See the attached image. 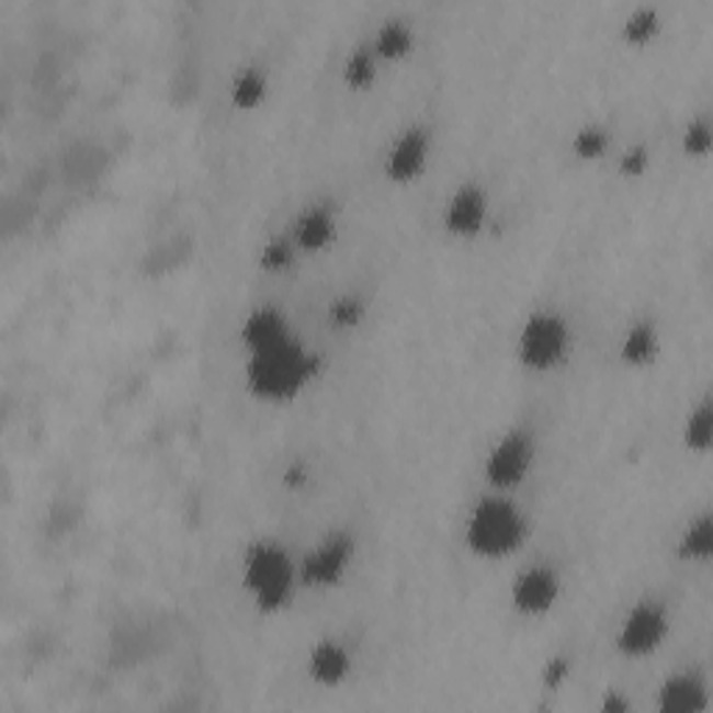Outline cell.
<instances>
[{
    "instance_id": "cb8c5ba5",
    "label": "cell",
    "mask_w": 713,
    "mask_h": 713,
    "mask_svg": "<svg viewBox=\"0 0 713 713\" xmlns=\"http://www.w3.org/2000/svg\"><path fill=\"white\" fill-rule=\"evenodd\" d=\"M327 318L340 332H351V329H356L365 320V304L356 296H340L329 304Z\"/></svg>"
},
{
    "instance_id": "5bb4252c",
    "label": "cell",
    "mask_w": 713,
    "mask_h": 713,
    "mask_svg": "<svg viewBox=\"0 0 713 713\" xmlns=\"http://www.w3.org/2000/svg\"><path fill=\"white\" fill-rule=\"evenodd\" d=\"M291 332V324L282 315V309L271 307V304H262V307H254L246 315L240 327V343L246 346L248 351L265 349V346L279 343L282 338H287Z\"/></svg>"
},
{
    "instance_id": "8992f818",
    "label": "cell",
    "mask_w": 713,
    "mask_h": 713,
    "mask_svg": "<svg viewBox=\"0 0 713 713\" xmlns=\"http://www.w3.org/2000/svg\"><path fill=\"white\" fill-rule=\"evenodd\" d=\"M669 635V613L655 599H641L624 613L616 630V649L624 658H647L658 653Z\"/></svg>"
},
{
    "instance_id": "30bf717a",
    "label": "cell",
    "mask_w": 713,
    "mask_h": 713,
    "mask_svg": "<svg viewBox=\"0 0 713 713\" xmlns=\"http://www.w3.org/2000/svg\"><path fill=\"white\" fill-rule=\"evenodd\" d=\"M488 220V193L477 182H463L443 206V229L460 240H472Z\"/></svg>"
},
{
    "instance_id": "7402d4cb",
    "label": "cell",
    "mask_w": 713,
    "mask_h": 713,
    "mask_svg": "<svg viewBox=\"0 0 713 713\" xmlns=\"http://www.w3.org/2000/svg\"><path fill=\"white\" fill-rule=\"evenodd\" d=\"M608 148H611V132L604 126H597V123L577 128L575 137H571V151L582 162H593V159L604 157Z\"/></svg>"
},
{
    "instance_id": "7a4b0ae2",
    "label": "cell",
    "mask_w": 713,
    "mask_h": 713,
    "mask_svg": "<svg viewBox=\"0 0 713 713\" xmlns=\"http://www.w3.org/2000/svg\"><path fill=\"white\" fill-rule=\"evenodd\" d=\"M463 535H466L472 555L483 561H505L524 546L530 535V521L510 496L494 490L468 510Z\"/></svg>"
},
{
    "instance_id": "484cf974",
    "label": "cell",
    "mask_w": 713,
    "mask_h": 713,
    "mask_svg": "<svg viewBox=\"0 0 713 713\" xmlns=\"http://www.w3.org/2000/svg\"><path fill=\"white\" fill-rule=\"evenodd\" d=\"M568 675H571V660L566 655H552L544 664V669H541V683H544L546 691H557L563 689Z\"/></svg>"
},
{
    "instance_id": "9c48e42d",
    "label": "cell",
    "mask_w": 713,
    "mask_h": 713,
    "mask_svg": "<svg viewBox=\"0 0 713 713\" xmlns=\"http://www.w3.org/2000/svg\"><path fill=\"white\" fill-rule=\"evenodd\" d=\"M432 154V132L430 126L412 123L399 137L394 139V146L387 148L385 157V176L394 184H410L418 176L427 170Z\"/></svg>"
},
{
    "instance_id": "8fae6325",
    "label": "cell",
    "mask_w": 713,
    "mask_h": 713,
    "mask_svg": "<svg viewBox=\"0 0 713 713\" xmlns=\"http://www.w3.org/2000/svg\"><path fill=\"white\" fill-rule=\"evenodd\" d=\"M307 675L320 689H338L351 675V653L343 641L320 638L309 647Z\"/></svg>"
},
{
    "instance_id": "4316f807",
    "label": "cell",
    "mask_w": 713,
    "mask_h": 713,
    "mask_svg": "<svg viewBox=\"0 0 713 713\" xmlns=\"http://www.w3.org/2000/svg\"><path fill=\"white\" fill-rule=\"evenodd\" d=\"M649 168V148L647 146H633L622 154L619 159V173L627 179H641Z\"/></svg>"
},
{
    "instance_id": "ffe728a7",
    "label": "cell",
    "mask_w": 713,
    "mask_h": 713,
    "mask_svg": "<svg viewBox=\"0 0 713 713\" xmlns=\"http://www.w3.org/2000/svg\"><path fill=\"white\" fill-rule=\"evenodd\" d=\"M713 441V407L711 399H702L700 405L691 410L683 427V443L691 452H708Z\"/></svg>"
},
{
    "instance_id": "e0dca14e",
    "label": "cell",
    "mask_w": 713,
    "mask_h": 713,
    "mask_svg": "<svg viewBox=\"0 0 713 713\" xmlns=\"http://www.w3.org/2000/svg\"><path fill=\"white\" fill-rule=\"evenodd\" d=\"M412 45H416V37H412V29L405 20H387V23L380 25L374 39H371V48H374L380 61L405 59L412 50Z\"/></svg>"
},
{
    "instance_id": "f1b7e54d",
    "label": "cell",
    "mask_w": 713,
    "mask_h": 713,
    "mask_svg": "<svg viewBox=\"0 0 713 713\" xmlns=\"http://www.w3.org/2000/svg\"><path fill=\"white\" fill-rule=\"evenodd\" d=\"M599 711L602 713H627V711H633V702H630L624 694H619V691H608V694H604V700L599 702Z\"/></svg>"
},
{
    "instance_id": "7c38bea8",
    "label": "cell",
    "mask_w": 713,
    "mask_h": 713,
    "mask_svg": "<svg viewBox=\"0 0 713 713\" xmlns=\"http://www.w3.org/2000/svg\"><path fill=\"white\" fill-rule=\"evenodd\" d=\"M708 705H711L708 686L694 671H675L658 689L660 713H705Z\"/></svg>"
},
{
    "instance_id": "ba28073f",
    "label": "cell",
    "mask_w": 713,
    "mask_h": 713,
    "mask_svg": "<svg viewBox=\"0 0 713 713\" xmlns=\"http://www.w3.org/2000/svg\"><path fill=\"white\" fill-rule=\"evenodd\" d=\"M563 591L561 575H557L552 566H544V563H535V566H527L519 577L513 580V588H510V602H513L516 613L521 616H546L557 604Z\"/></svg>"
},
{
    "instance_id": "44dd1931",
    "label": "cell",
    "mask_w": 713,
    "mask_h": 713,
    "mask_svg": "<svg viewBox=\"0 0 713 713\" xmlns=\"http://www.w3.org/2000/svg\"><path fill=\"white\" fill-rule=\"evenodd\" d=\"M660 31V14L653 7H638L622 25V37L630 45L653 43L655 34Z\"/></svg>"
},
{
    "instance_id": "ac0fdd59",
    "label": "cell",
    "mask_w": 713,
    "mask_h": 713,
    "mask_svg": "<svg viewBox=\"0 0 713 713\" xmlns=\"http://www.w3.org/2000/svg\"><path fill=\"white\" fill-rule=\"evenodd\" d=\"M677 555L680 561H711L713 555V524L711 516L702 513L700 519L691 521L683 530L680 541H677Z\"/></svg>"
},
{
    "instance_id": "9a60e30c",
    "label": "cell",
    "mask_w": 713,
    "mask_h": 713,
    "mask_svg": "<svg viewBox=\"0 0 713 713\" xmlns=\"http://www.w3.org/2000/svg\"><path fill=\"white\" fill-rule=\"evenodd\" d=\"M660 351V335L655 329L653 320H635L633 327L624 332L622 346H619V356L624 365L633 369H644L658 356Z\"/></svg>"
},
{
    "instance_id": "3957f363",
    "label": "cell",
    "mask_w": 713,
    "mask_h": 713,
    "mask_svg": "<svg viewBox=\"0 0 713 713\" xmlns=\"http://www.w3.org/2000/svg\"><path fill=\"white\" fill-rule=\"evenodd\" d=\"M240 577L242 591L251 597V604L271 616L291 604L296 593L298 568L282 544L262 539L254 541L242 555Z\"/></svg>"
},
{
    "instance_id": "4fadbf2b",
    "label": "cell",
    "mask_w": 713,
    "mask_h": 713,
    "mask_svg": "<svg viewBox=\"0 0 713 713\" xmlns=\"http://www.w3.org/2000/svg\"><path fill=\"white\" fill-rule=\"evenodd\" d=\"M338 237V218L329 204H309L293 224V242L304 254H320Z\"/></svg>"
},
{
    "instance_id": "52a82bcc",
    "label": "cell",
    "mask_w": 713,
    "mask_h": 713,
    "mask_svg": "<svg viewBox=\"0 0 713 713\" xmlns=\"http://www.w3.org/2000/svg\"><path fill=\"white\" fill-rule=\"evenodd\" d=\"M356 544L349 532H329L315 550L298 563V582L307 588H335L349 575L351 561H354Z\"/></svg>"
},
{
    "instance_id": "6da1fadb",
    "label": "cell",
    "mask_w": 713,
    "mask_h": 713,
    "mask_svg": "<svg viewBox=\"0 0 713 713\" xmlns=\"http://www.w3.org/2000/svg\"><path fill=\"white\" fill-rule=\"evenodd\" d=\"M320 354L309 351L296 335H287L265 349L248 351L246 385L260 401H293L318 376Z\"/></svg>"
},
{
    "instance_id": "83f0119b",
    "label": "cell",
    "mask_w": 713,
    "mask_h": 713,
    "mask_svg": "<svg viewBox=\"0 0 713 713\" xmlns=\"http://www.w3.org/2000/svg\"><path fill=\"white\" fill-rule=\"evenodd\" d=\"M307 479H309V474H307V468H304V463H291V466L284 468V474H282L284 488H291V490H302L304 485H307Z\"/></svg>"
},
{
    "instance_id": "d6986e66",
    "label": "cell",
    "mask_w": 713,
    "mask_h": 713,
    "mask_svg": "<svg viewBox=\"0 0 713 713\" xmlns=\"http://www.w3.org/2000/svg\"><path fill=\"white\" fill-rule=\"evenodd\" d=\"M380 76V59H376L374 48L369 45H356L343 61V81L351 87V90H371Z\"/></svg>"
},
{
    "instance_id": "603a6c76",
    "label": "cell",
    "mask_w": 713,
    "mask_h": 713,
    "mask_svg": "<svg viewBox=\"0 0 713 713\" xmlns=\"http://www.w3.org/2000/svg\"><path fill=\"white\" fill-rule=\"evenodd\" d=\"M296 242L291 235H273L268 237L265 246L260 248V268L268 273H282L293 265L296 260Z\"/></svg>"
},
{
    "instance_id": "5b68a950",
    "label": "cell",
    "mask_w": 713,
    "mask_h": 713,
    "mask_svg": "<svg viewBox=\"0 0 713 713\" xmlns=\"http://www.w3.org/2000/svg\"><path fill=\"white\" fill-rule=\"evenodd\" d=\"M532 463H535V438L524 427H513L490 446L483 474L490 488L508 494L530 477Z\"/></svg>"
},
{
    "instance_id": "277c9868",
    "label": "cell",
    "mask_w": 713,
    "mask_h": 713,
    "mask_svg": "<svg viewBox=\"0 0 713 713\" xmlns=\"http://www.w3.org/2000/svg\"><path fill=\"white\" fill-rule=\"evenodd\" d=\"M568 351H571V329L561 313L539 309L521 324L516 356L524 369L544 374L566 363Z\"/></svg>"
},
{
    "instance_id": "2e32d148",
    "label": "cell",
    "mask_w": 713,
    "mask_h": 713,
    "mask_svg": "<svg viewBox=\"0 0 713 713\" xmlns=\"http://www.w3.org/2000/svg\"><path fill=\"white\" fill-rule=\"evenodd\" d=\"M231 106L240 112H254L268 98V76L257 65H248L237 70L229 84Z\"/></svg>"
},
{
    "instance_id": "d4e9b609",
    "label": "cell",
    "mask_w": 713,
    "mask_h": 713,
    "mask_svg": "<svg viewBox=\"0 0 713 713\" xmlns=\"http://www.w3.org/2000/svg\"><path fill=\"white\" fill-rule=\"evenodd\" d=\"M711 146H713V134H711V126H708L705 117H697V121H691L683 132V151L689 154V157L700 159V157H708V154H711Z\"/></svg>"
}]
</instances>
